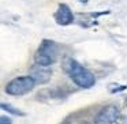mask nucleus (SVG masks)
<instances>
[{
  "instance_id": "f257e3e1",
  "label": "nucleus",
  "mask_w": 127,
  "mask_h": 124,
  "mask_svg": "<svg viewBox=\"0 0 127 124\" xmlns=\"http://www.w3.org/2000/svg\"><path fill=\"white\" fill-rule=\"evenodd\" d=\"M63 71L68 75V78L81 89H90L96 85V78L88 68L78 63L72 57H66L62 63Z\"/></svg>"
},
{
  "instance_id": "f03ea898",
  "label": "nucleus",
  "mask_w": 127,
  "mask_h": 124,
  "mask_svg": "<svg viewBox=\"0 0 127 124\" xmlns=\"http://www.w3.org/2000/svg\"><path fill=\"white\" fill-rule=\"evenodd\" d=\"M59 45L52 40H42L34 53V64L41 67H51L58 61Z\"/></svg>"
},
{
  "instance_id": "7ed1b4c3",
  "label": "nucleus",
  "mask_w": 127,
  "mask_h": 124,
  "mask_svg": "<svg viewBox=\"0 0 127 124\" xmlns=\"http://www.w3.org/2000/svg\"><path fill=\"white\" fill-rule=\"evenodd\" d=\"M37 82L34 80V78H32L30 75H25V76H18L14 78L12 80H10L6 86V93L10 96H23L28 94L29 91H32L36 87Z\"/></svg>"
},
{
  "instance_id": "20e7f679",
  "label": "nucleus",
  "mask_w": 127,
  "mask_h": 124,
  "mask_svg": "<svg viewBox=\"0 0 127 124\" xmlns=\"http://www.w3.org/2000/svg\"><path fill=\"white\" fill-rule=\"evenodd\" d=\"M122 112L116 105H105L94 117V124H119Z\"/></svg>"
},
{
  "instance_id": "39448f33",
  "label": "nucleus",
  "mask_w": 127,
  "mask_h": 124,
  "mask_svg": "<svg viewBox=\"0 0 127 124\" xmlns=\"http://www.w3.org/2000/svg\"><path fill=\"white\" fill-rule=\"evenodd\" d=\"M53 18L59 26H68L74 22V14H72L71 8L64 3H60L58 6V10L53 14Z\"/></svg>"
},
{
  "instance_id": "423d86ee",
  "label": "nucleus",
  "mask_w": 127,
  "mask_h": 124,
  "mask_svg": "<svg viewBox=\"0 0 127 124\" xmlns=\"http://www.w3.org/2000/svg\"><path fill=\"white\" fill-rule=\"evenodd\" d=\"M30 76L34 78L37 83H47L52 78V70L49 67H41L34 64L30 68Z\"/></svg>"
},
{
  "instance_id": "0eeeda50",
  "label": "nucleus",
  "mask_w": 127,
  "mask_h": 124,
  "mask_svg": "<svg viewBox=\"0 0 127 124\" xmlns=\"http://www.w3.org/2000/svg\"><path fill=\"white\" fill-rule=\"evenodd\" d=\"M0 108H1L3 110H6V112L11 113V115H15V116H25V113H23L22 110L17 109V108L11 106V105L6 104V102H3V104H0Z\"/></svg>"
},
{
  "instance_id": "6e6552de",
  "label": "nucleus",
  "mask_w": 127,
  "mask_h": 124,
  "mask_svg": "<svg viewBox=\"0 0 127 124\" xmlns=\"http://www.w3.org/2000/svg\"><path fill=\"white\" fill-rule=\"evenodd\" d=\"M0 124H12L11 119H8L7 116H1L0 117Z\"/></svg>"
},
{
  "instance_id": "1a4fd4ad",
  "label": "nucleus",
  "mask_w": 127,
  "mask_h": 124,
  "mask_svg": "<svg viewBox=\"0 0 127 124\" xmlns=\"http://www.w3.org/2000/svg\"><path fill=\"white\" fill-rule=\"evenodd\" d=\"M124 89H126V86H118L116 89H113V90H112V93H118L119 90H124Z\"/></svg>"
},
{
  "instance_id": "9d476101",
  "label": "nucleus",
  "mask_w": 127,
  "mask_h": 124,
  "mask_svg": "<svg viewBox=\"0 0 127 124\" xmlns=\"http://www.w3.org/2000/svg\"><path fill=\"white\" fill-rule=\"evenodd\" d=\"M79 1H81V3H82V4H86V3H88V1H89V0H79Z\"/></svg>"
},
{
  "instance_id": "9b49d317",
  "label": "nucleus",
  "mask_w": 127,
  "mask_h": 124,
  "mask_svg": "<svg viewBox=\"0 0 127 124\" xmlns=\"http://www.w3.org/2000/svg\"><path fill=\"white\" fill-rule=\"evenodd\" d=\"M79 124H90L89 121H82V123H79Z\"/></svg>"
}]
</instances>
